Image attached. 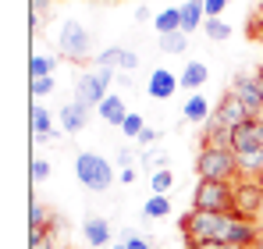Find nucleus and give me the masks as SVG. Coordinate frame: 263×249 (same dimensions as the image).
<instances>
[{"mask_svg": "<svg viewBox=\"0 0 263 249\" xmlns=\"http://www.w3.org/2000/svg\"><path fill=\"white\" fill-rule=\"evenodd\" d=\"M253 150H263L260 146V135H256V118L238 128H231V153L242 157V153H253Z\"/></svg>", "mask_w": 263, "mask_h": 249, "instance_id": "nucleus-12", "label": "nucleus"}, {"mask_svg": "<svg viewBox=\"0 0 263 249\" xmlns=\"http://www.w3.org/2000/svg\"><path fill=\"white\" fill-rule=\"evenodd\" d=\"M43 224H46V207L43 203H29V232H43Z\"/></svg>", "mask_w": 263, "mask_h": 249, "instance_id": "nucleus-27", "label": "nucleus"}, {"mask_svg": "<svg viewBox=\"0 0 263 249\" xmlns=\"http://www.w3.org/2000/svg\"><path fill=\"white\" fill-rule=\"evenodd\" d=\"M253 32H256V36H263V11H260V18L253 22Z\"/></svg>", "mask_w": 263, "mask_h": 249, "instance_id": "nucleus-40", "label": "nucleus"}, {"mask_svg": "<svg viewBox=\"0 0 263 249\" xmlns=\"http://www.w3.org/2000/svg\"><path fill=\"white\" fill-rule=\"evenodd\" d=\"M231 93L246 103V111H249L253 118H260V114H263V85H260L256 75H235Z\"/></svg>", "mask_w": 263, "mask_h": 249, "instance_id": "nucleus-8", "label": "nucleus"}, {"mask_svg": "<svg viewBox=\"0 0 263 249\" xmlns=\"http://www.w3.org/2000/svg\"><path fill=\"white\" fill-rule=\"evenodd\" d=\"M29 178H32L36 185H40V182H46V178H50V161H40V157H36V161H32V167H29Z\"/></svg>", "mask_w": 263, "mask_h": 249, "instance_id": "nucleus-30", "label": "nucleus"}, {"mask_svg": "<svg viewBox=\"0 0 263 249\" xmlns=\"http://www.w3.org/2000/svg\"><path fill=\"white\" fill-rule=\"evenodd\" d=\"M46 7H50V0H32V18L46 14Z\"/></svg>", "mask_w": 263, "mask_h": 249, "instance_id": "nucleus-36", "label": "nucleus"}, {"mask_svg": "<svg viewBox=\"0 0 263 249\" xmlns=\"http://www.w3.org/2000/svg\"><path fill=\"white\" fill-rule=\"evenodd\" d=\"M57 118H61V128H64L68 135H75V132H82V128L89 124V107H82L79 100H71V103L61 107Z\"/></svg>", "mask_w": 263, "mask_h": 249, "instance_id": "nucleus-13", "label": "nucleus"}, {"mask_svg": "<svg viewBox=\"0 0 263 249\" xmlns=\"http://www.w3.org/2000/svg\"><path fill=\"white\" fill-rule=\"evenodd\" d=\"M228 4H231V0H203V11H206V18H220Z\"/></svg>", "mask_w": 263, "mask_h": 249, "instance_id": "nucleus-32", "label": "nucleus"}, {"mask_svg": "<svg viewBox=\"0 0 263 249\" xmlns=\"http://www.w3.org/2000/svg\"><path fill=\"white\" fill-rule=\"evenodd\" d=\"M29 249H53V235L50 232H29Z\"/></svg>", "mask_w": 263, "mask_h": 249, "instance_id": "nucleus-31", "label": "nucleus"}, {"mask_svg": "<svg viewBox=\"0 0 263 249\" xmlns=\"http://www.w3.org/2000/svg\"><path fill=\"white\" fill-rule=\"evenodd\" d=\"M256 4H260V7H263V0H256Z\"/></svg>", "mask_w": 263, "mask_h": 249, "instance_id": "nucleus-44", "label": "nucleus"}, {"mask_svg": "<svg viewBox=\"0 0 263 249\" xmlns=\"http://www.w3.org/2000/svg\"><path fill=\"white\" fill-rule=\"evenodd\" d=\"M246 121H253V114L246 111V103L228 89L224 96H220V103H217V111L210 114V121H206V128H238V124H246Z\"/></svg>", "mask_w": 263, "mask_h": 249, "instance_id": "nucleus-6", "label": "nucleus"}, {"mask_svg": "<svg viewBox=\"0 0 263 249\" xmlns=\"http://www.w3.org/2000/svg\"><path fill=\"white\" fill-rule=\"evenodd\" d=\"M135 22H149V7H135Z\"/></svg>", "mask_w": 263, "mask_h": 249, "instance_id": "nucleus-39", "label": "nucleus"}, {"mask_svg": "<svg viewBox=\"0 0 263 249\" xmlns=\"http://www.w3.org/2000/svg\"><path fill=\"white\" fill-rule=\"evenodd\" d=\"M118 182L132 185V182H135V171H132V167H121V171H118Z\"/></svg>", "mask_w": 263, "mask_h": 249, "instance_id": "nucleus-37", "label": "nucleus"}, {"mask_svg": "<svg viewBox=\"0 0 263 249\" xmlns=\"http://www.w3.org/2000/svg\"><path fill=\"white\" fill-rule=\"evenodd\" d=\"M192 210L235 214V185L231 182H199L192 192Z\"/></svg>", "mask_w": 263, "mask_h": 249, "instance_id": "nucleus-4", "label": "nucleus"}, {"mask_svg": "<svg viewBox=\"0 0 263 249\" xmlns=\"http://www.w3.org/2000/svg\"><path fill=\"white\" fill-rule=\"evenodd\" d=\"M206 25V11H203V0H189L181 7V32H196Z\"/></svg>", "mask_w": 263, "mask_h": 249, "instance_id": "nucleus-16", "label": "nucleus"}, {"mask_svg": "<svg viewBox=\"0 0 263 249\" xmlns=\"http://www.w3.org/2000/svg\"><path fill=\"white\" fill-rule=\"evenodd\" d=\"M203 32H206V36H210L214 43H224V40H231V32H235V29H231V25H228L224 18H206Z\"/></svg>", "mask_w": 263, "mask_h": 249, "instance_id": "nucleus-24", "label": "nucleus"}, {"mask_svg": "<svg viewBox=\"0 0 263 249\" xmlns=\"http://www.w3.org/2000/svg\"><path fill=\"white\" fill-rule=\"evenodd\" d=\"M29 93L40 100L46 93H53V75H46V79H29Z\"/></svg>", "mask_w": 263, "mask_h": 249, "instance_id": "nucleus-29", "label": "nucleus"}, {"mask_svg": "<svg viewBox=\"0 0 263 249\" xmlns=\"http://www.w3.org/2000/svg\"><path fill=\"white\" fill-rule=\"evenodd\" d=\"M231 214H210V210H192L189 217H181V232L189 242H224Z\"/></svg>", "mask_w": 263, "mask_h": 249, "instance_id": "nucleus-2", "label": "nucleus"}, {"mask_svg": "<svg viewBox=\"0 0 263 249\" xmlns=\"http://www.w3.org/2000/svg\"><path fill=\"white\" fill-rule=\"evenodd\" d=\"M157 139H160V132H157V128H149V124H146V128H142V135H139V139H135V143H142V146H149V143H157Z\"/></svg>", "mask_w": 263, "mask_h": 249, "instance_id": "nucleus-34", "label": "nucleus"}, {"mask_svg": "<svg viewBox=\"0 0 263 249\" xmlns=\"http://www.w3.org/2000/svg\"><path fill=\"white\" fill-rule=\"evenodd\" d=\"M196 174H199V182H231L238 174V157L231 150L203 146L199 157H196Z\"/></svg>", "mask_w": 263, "mask_h": 249, "instance_id": "nucleus-3", "label": "nucleus"}, {"mask_svg": "<svg viewBox=\"0 0 263 249\" xmlns=\"http://www.w3.org/2000/svg\"><path fill=\"white\" fill-rule=\"evenodd\" d=\"M157 36H167V32H181V7H164L157 14Z\"/></svg>", "mask_w": 263, "mask_h": 249, "instance_id": "nucleus-19", "label": "nucleus"}, {"mask_svg": "<svg viewBox=\"0 0 263 249\" xmlns=\"http://www.w3.org/2000/svg\"><path fill=\"white\" fill-rule=\"evenodd\" d=\"M181 118H185V121H210V103H206V96H203V93H192L189 103H185V111H181Z\"/></svg>", "mask_w": 263, "mask_h": 249, "instance_id": "nucleus-17", "label": "nucleus"}, {"mask_svg": "<svg viewBox=\"0 0 263 249\" xmlns=\"http://www.w3.org/2000/svg\"><path fill=\"white\" fill-rule=\"evenodd\" d=\"M256 217H260V221H263V203H260V214H256Z\"/></svg>", "mask_w": 263, "mask_h": 249, "instance_id": "nucleus-43", "label": "nucleus"}, {"mask_svg": "<svg viewBox=\"0 0 263 249\" xmlns=\"http://www.w3.org/2000/svg\"><path fill=\"white\" fill-rule=\"evenodd\" d=\"M260 203H263V182L246 178V182L235 185V214H242V217H256V214H260Z\"/></svg>", "mask_w": 263, "mask_h": 249, "instance_id": "nucleus-9", "label": "nucleus"}, {"mask_svg": "<svg viewBox=\"0 0 263 249\" xmlns=\"http://www.w3.org/2000/svg\"><path fill=\"white\" fill-rule=\"evenodd\" d=\"M61 54L64 57H71V61H82V57H89V32L79 25V22H64L61 25Z\"/></svg>", "mask_w": 263, "mask_h": 249, "instance_id": "nucleus-7", "label": "nucleus"}, {"mask_svg": "<svg viewBox=\"0 0 263 249\" xmlns=\"http://www.w3.org/2000/svg\"><path fill=\"white\" fill-rule=\"evenodd\" d=\"M181 85L185 89H199V85H206V79H210V72H206V64H199V61H189L185 68H181Z\"/></svg>", "mask_w": 263, "mask_h": 249, "instance_id": "nucleus-18", "label": "nucleus"}, {"mask_svg": "<svg viewBox=\"0 0 263 249\" xmlns=\"http://www.w3.org/2000/svg\"><path fill=\"white\" fill-rule=\"evenodd\" d=\"M178 85H181V79H178L175 72L157 68V72L149 75V82H146V93H149V100H171Z\"/></svg>", "mask_w": 263, "mask_h": 249, "instance_id": "nucleus-11", "label": "nucleus"}, {"mask_svg": "<svg viewBox=\"0 0 263 249\" xmlns=\"http://www.w3.org/2000/svg\"><path fill=\"white\" fill-rule=\"evenodd\" d=\"M114 161H118V164H121V167H132V150H128V146H121Z\"/></svg>", "mask_w": 263, "mask_h": 249, "instance_id": "nucleus-35", "label": "nucleus"}, {"mask_svg": "<svg viewBox=\"0 0 263 249\" xmlns=\"http://www.w3.org/2000/svg\"><path fill=\"white\" fill-rule=\"evenodd\" d=\"M110 249H128V246H125V242H114V246H110Z\"/></svg>", "mask_w": 263, "mask_h": 249, "instance_id": "nucleus-41", "label": "nucleus"}, {"mask_svg": "<svg viewBox=\"0 0 263 249\" xmlns=\"http://www.w3.org/2000/svg\"><path fill=\"white\" fill-rule=\"evenodd\" d=\"M82 235H86L89 246H110V224H107L103 217H86Z\"/></svg>", "mask_w": 263, "mask_h": 249, "instance_id": "nucleus-15", "label": "nucleus"}, {"mask_svg": "<svg viewBox=\"0 0 263 249\" xmlns=\"http://www.w3.org/2000/svg\"><path fill=\"white\" fill-rule=\"evenodd\" d=\"M100 118L107 124H114V128H121L125 124V118H128V107H125V100L118 96V93H110L103 103H100Z\"/></svg>", "mask_w": 263, "mask_h": 249, "instance_id": "nucleus-14", "label": "nucleus"}, {"mask_svg": "<svg viewBox=\"0 0 263 249\" xmlns=\"http://www.w3.org/2000/svg\"><path fill=\"white\" fill-rule=\"evenodd\" d=\"M75 178L86 185L89 192H107V189L118 182V171H114V164H110L107 157L86 150V153L75 157Z\"/></svg>", "mask_w": 263, "mask_h": 249, "instance_id": "nucleus-1", "label": "nucleus"}, {"mask_svg": "<svg viewBox=\"0 0 263 249\" xmlns=\"http://www.w3.org/2000/svg\"><path fill=\"white\" fill-rule=\"evenodd\" d=\"M110 79H114V72H107V68H92V72H82L79 75V85H75V100L82 103V107H96L100 111V103L110 96L107 89H110Z\"/></svg>", "mask_w": 263, "mask_h": 249, "instance_id": "nucleus-5", "label": "nucleus"}, {"mask_svg": "<svg viewBox=\"0 0 263 249\" xmlns=\"http://www.w3.org/2000/svg\"><path fill=\"white\" fill-rule=\"evenodd\" d=\"M142 214H146V217H167V214H171V200H167V196H160V192H153V196L146 200Z\"/></svg>", "mask_w": 263, "mask_h": 249, "instance_id": "nucleus-26", "label": "nucleus"}, {"mask_svg": "<svg viewBox=\"0 0 263 249\" xmlns=\"http://www.w3.org/2000/svg\"><path fill=\"white\" fill-rule=\"evenodd\" d=\"M142 128H146V121H142V114H135V111H128V118H125V124H121V132H125L128 139H139V135H142Z\"/></svg>", "mask_w": 263, "mask_h": 249, "instance_id": "nucleus-28", "label": "nucleus"}, {"mask_svg": "<svg viewBox=\"0 0 263 249\" xmlns=\"http://www.w3.org/2000/svg\"><path fill=\"white\" fill-rule=\"evenodd\" d=\"M53 68H57V61L46 57V54H32L29 57V79H46V75H53Z\"/></svg>", "mask_w": 263, "mask_h": 249, "instance_id": "nucleus-20", "label": "nucleus"}, {"mask_svg": "<svg viewBox=\"0 0 263 249\" xmlns=\"http://www.w3.org/2000/svg\"><path fill=\"white\" fill-rule=\"evenodd\" d=\"M171 185H175V174H171V167H160V171H149V189H153V192H160V196H167V192H171Z\"/></svg>", "mask_w": 263, "mask_h": 249, "instance_id": "nucleus-23", "label": "nucleus"}, {"mask_svg": "<svg viewBox=\"0 0 263 249\" xmlns=\"http://www.w3.org/2000/svg\"><path fill=\"white\" fill-rule=\"evenodd\" d=\"M29 124H32V135H43V139H46V135H50V111L36 103L32 114H29Z\"/></svg>", "mask_w": 263, "mask_h": 249, "instance_id": "nucleus-25", "label": "nucleus"}, {"mask_svg": "<svg viewBox=\"0 0 263 249\" xmlns=\"http://www.w3.org/2000/svg\"><path fill=\"white\" fill-rule=\"evenodd\" d=\"M238 171H242V174H249V178H256V174H263V150H253V153H242V157H238Z\"/></svg>", "mask_w": 263, "mask_h": 249, "instance_id": "nucleus-22", "label": "nucleus"}, {"mask_svg": "<svg viewBox=\"0 0 263 249\" xmlns=\"http://www.w3.org/2000/svg\"><path fill=\"white\" fill-rule=\"evenodd\" d=\"M189 249H228L224 242H189Z\"/></svg>", "mask_w": 263, "mask_h": 249, "instance_id": "nucleus-38", "label": "nucleus"}, {"mask_svg": "<svg viewBox=\"0 0 263 249\" xmlns=\"http://www.w3.org/2000/svg\"><path fill=\"white\" fill-rule=\"evenodd\" d=\"M157 46L164 54H185L189 50V32H167V36H157Z\"/></svg>", "mask_w": 263, "mask_h": 249, "instance_id": "nucleus-21", "label": "nucleus"}, {"mask_svg": "<svg viewBox=\"0 0 263 249\" xmlns=\"http://www.w3.org/2000/svg\"><path fill=\"white\" fill-rule=\"evenodd\" d=\"M121 242H125L128 249H153L146 239H142V235H135V232H125V239H121Z\"/></svg>", "mask_w": 263, "mask_h": 249, "instance_id": "nucleus-33", "label": "nucleus"}, {"mask_svg": "<svg viewBox=\"0 0 263 249\" xmlns=\"http://www.w3.org/2000/svg\"><path fill=\"white\" fill-rule=\"evenodd\" d=\"M96 68H107V72H114V68H121V72H135V68H139V54L128 50V46H107V50H100Z\"/></svg>", "mask_w": 263, "mask_h": 249, "instance_id": "nucleus-10", "label": "nucleus"}, {"mask_svg": "<svg viewBox=\"0 0 263 249\" xmlns=\"http://www.w3.org/2000/svg\"><path fill=\"white\" fill-rule=\"evenodd\" d=\"M256 79H260V85H263V68H260V72H256Z\"/></svg>", "mask_w": 263, "mask_h": 249, "instance_id": "nucleus-42", "label": "nucleus"}]
</instances>
